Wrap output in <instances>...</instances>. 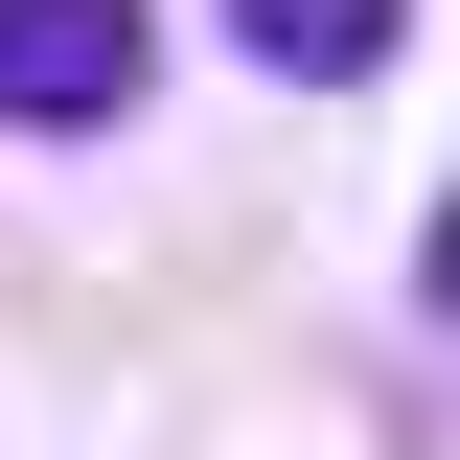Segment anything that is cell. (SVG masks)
<instances>
[{"label": "cell", "instance_id": "cell-1", "mask_svg": "<svg viewBox=\"0 0 460 460\" xmlns=\"http://www.w3.org/2000/svg\"><path fill=\"white\" fill-rule=\"evenodd\" d=\"M162 93V0H0V138H115Z\"/></svg>", "mask_w": 460, "mask_h": 460}, {"label": "cell", "instance_id": "cell-2", "mask_svg": "<svg viewBox=\"0 0 460 460\" xmlns=\"http://www.w3.org/2000/svg\"><path fill=\"white\" fill-rule=\"evenodd\" d=\"M208 23L277 69V93H368V69L414 47V0H208Z\"/></svg>", "mask_w": 460, "mask_h": 460}]
</instances>
